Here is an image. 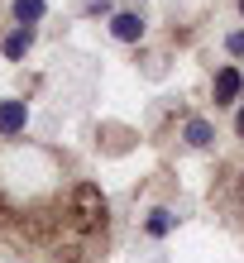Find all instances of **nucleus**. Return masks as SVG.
<instances>
[{
  "label": "nucleus",
  "instance_id": "nucleus-3",
  "mask_svg": "<svg viewBox=\"0 0 244 263\" xmlns=\"http://www.w3.org/2000/svg\"><path fill=\"white\" fill-rule=\"evenodd\" d=\"M110 34L120 43H134V39L144 34V20H139V14H115V20H110Z\"/></svg>",
  "mask_w": 244,
  "mask_h": 263
},
{
  "label": "nucleus",
  "instance_id": "nucleus-6",
  "mask_svg": "<svg viewBox=\"0 0 244 263\" xmlns=\"http://www.w3.org/2000/svg\"><path fill=\"white\" fill-rule=\"evenodd\" d=\"M14 20L20 24H39L43 20V0H14Z\"/></svg>",
  "mask_w": 244,
  "mask_h": 263
},
{
  "label": "nucleus",
  "instance_id": "nucleus-5",
  "mask_svg": "<svg viewBox=\"0 0 244 263\" xmlns=\"http://www.w3.org/2000/svg\"><path fill=\"white\" fill-rule=\"evenodd\" d=\"M29 43H34V29H14V34L5 39V58H24Z\"/></svg>",
  "mask_w": 244,
  "mask_h": 263
},
{
  "label": "nucleus",
  "instance_id": "nucleus-1",
  "mask_svg": "<svg viewBox=\"0 0 244 263\" xmlns=\"http://www.w3.org/2000/svg\"><path fill=\"white\" fill-rule=\"evenodd\" d=\"M24 125H29L24 101H0V134H20Z\"/></svg>",
  "mask_w": 244,
  "mask_h": 263
},
{
  "label": "nucleus",
  "instance_id": "nucleus-4",
  "mask_svg": "<svg viewBox=\"0 0 244 263\" xmlns=\"http://www.w3.org/2000/svg\"><path fill=\"white\" fill-rule=\"evenodd\" d=\"M182 134H187V144H192V148H206L211 139H216V129H211L206 120H196V115L187 120V129H182Z\"/></svg>",
  "mask_w": 244,
  "mask_h": 263
},
{
  "label": "nucleus",
  "instance_id": "nucleus-2",
  "mask_svg": "<svg viewBox=\"0 0 244 263\" xmlns=\"http://www.w3.org/2000/svg\"><path fill=\"white\" fill-rule=\"evenodd\" d=\"M239 86H244V77H239L235 67H220V72H216V101H220V105H230V101L239 96Z\"/></svg>",
  "mask_w": 244,
  "mask_h": 263
},
{
  "label": "nucleus",
  "instance_id": "nucleus-9",
  "mask_svg": "<svg viewBox=\"0 0 244 263\" xmlns=\"http://www.w3.org/2000/svg\"><path fill=\"white\" fill-rule=\"evenodd\" d=\"M235 134H239V139H244V110H239V115H235Z\"/></svg>",
  "mask_w": 244,
  "mask_h": 263
},
{
  "label": "nucleus",
  "instance_id": "nucleus-10",
  "mask_svg": "<svg viewBox=\"0 0 244 263\" xmlns=\"http://www.w3.org/2000/svg\"><path fill=\"white\" fill-rule=\"evenodd\" d=\"M239 10H244V0H239Z\"/></svg>",
  "mask_w": 244,
  "mask_h": 263
},
{
  "label": "nucleus",
  "instance_id": "nucleus-7",
  "mask_svg": "<svg viewBox=\"0 0 244 263\" xmlns=\"http://www.w3.org/2000/svg\"><path fill=\"white\" fill-rule=\"evenodd\" d=\"M148 235H154V239H163L167 235V230H173V211H148Z\"/></svg>",
  "mask_w": 244,
  "mask_h": 263
},
{
  "label": "nucleus",
  "instance_id": "nucleus-8",
  "mask_svg": "<svg viewBox=\"0 0 244 263\" xmlns=\"http://www.w3.org/2000/svg\"><path fill=\"white\" fill-rule=\"evenodd\" d=\"M225 48H230V53H239V58H244V34H230V39H225Z\"/></svg>",
  "mask_w": 244,
  "mask_h": 263
}]
</instances>
